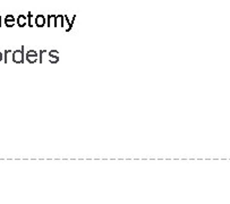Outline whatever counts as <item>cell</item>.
<instances>
[{
  "label": "cell",
  "instance_id": "cell-1",
  "mask_svg": "<svg viewBox=\"0 0 230 204\" xmlns=\"http://www.w3.org/2000/svg\"><path fill=\"white\" fill-rule=\"evenodd\" d=\"M24 47H22V49L15 50L14 52H11V59L15 64H23L24 63Z\"/></svg>",
  "mask_w": 230,
  "mask_h": 204
},
{
  "label": "cell",
  "instance_id": "cell-2",
  "mask_svg": "<svg viewBox=\"0 0 230 204\" xmlns=\"http://www.w3.org/2000/svg\"><path fill=\"white\" fill-rule=\"evenodd\" d=\"M38 57H39V55H38V52H36L35 50H30L29 52L26 53V61H29L30 64H34L38 61Z\"/></svg>",
  "mask_w": 230,
  "mask_h": 204
},
{
  "label": "cell",
  "instance_id": "cell-3",
  "mask_svg": "<svg viewBox=\"0 0 230 204\" xmlns=\"http://www.w3.org/2000/svg\"><path fill=\"white\" fill-rule=\"evenodd\" d=\"M48 58H49L50 63L51 64H57L58 61H59V55H58V51H57V50H51V51H49Z\"/></svg>",
  "mask_w": 230,
  "mask_h": 204
},
{
  "label": "cell",
  "instance_id": "cell-4",
  "mask_svg": "<svg viewBox=\"0 0 230 204\" xmlns=\"http://www.w3.org/2000/svg\"><path fill=\"white\" fill-rule=\"evenodd\" d=\"M46 20L43 15H38V16L35 17V26L43 27L46 25Z\"/></svg>",
  "mask_w": 230,
  "mask_h": 204
},
{
  "label": "cell",
  "instance_id": "cell-5",
  "mask_svg": "<svg viewBox=\"0 0 230 204\" xmlns=\"http://www.w3.org/2000/svg\"><path fill=\"white\" fill-rule=\"evenodd\" d=\"M46 24H48V26L49 27H57L58 26L56 15H49V16H48V20H46Z\"/></svg>",
  "mask_w": 230,
  "mask_h": 204
},
{
  "label": "cell",
  "instance_id": "cell-6",
  "mask_svg": "<svg viewBox=\"0 0 230 204\" xmlns=\"http://www.w3.org/2000/svg\"><path fill=\"white\" fill-rule=\"evenodd\" d=\"M3 22H5V25L7 27H13L15 25V17L13 15H7L5 17V20H3Z\"/></svg>",
  "mask_w": 230,
  "mask_h": 204
},
{
  "label": "cell",
  "instance_id": "cell-7",
  "mask_svg": "<svg viewBox=\"0 0 230 204\" xmlns=\"http://www.w3.org/2000/svg\"><path fill=\"white\" fill-rule=\"evenodd\" d=\"M16 23L20 27H24L25 25H27V17L23 16V15H20V16L17 17Z\"/></svg>",
  "mask_w": 230,
  "mask_h": 204
},
{
  "label": "cell",
  "instance_id": "cell-8",
  "mask_svg": "<svg viewBox=\"0 0 230 204\" xmlns=\"http://www.w3.org/2000/svg\"><path fill=\"white\" fill-rule=\"evenodd\" d=\"M75 20H76V16H74V17H73L72 20H69L68 17H67V16H65V20H66V23H67V25H68V27L66 29V32H70V31H72L73 25H74V22H75Z\"/></svg>",
  "mask_w": 230,
  "mask_h": 204
},
{
  "label": "cell",
  "instance_id": "cell-9",
  "mask_svg": "<svg viewBox=\"0 0 230 204\" xmlns=\"http://www.w3.org/2000/svg\"><path fill=\"white\" fill-rule=\"evenodd\" d=\"M64 20H65V16H64V15H58V16H57V24H58V26H60V27L65 26Z\"/></svg>",
  "mask_w": 230,
  "mask_h": 204
},
{
  "label": "cell",
  "instance_id": "cell-10",
  "mask_svg": "<svg viewBox=\"0 0 230 204\" xmlns=\"http://www.w3.org/2000/svg\"><path fill=\"white\" fill-rule=\"evenodd\" d=\"M33 20L35 22V20L33 18V15H32V14L29 13V14H27V25H29L30 27H33L34 25H35V24H33Z\"/></svg>",
  "mask_w": 230,
  "mask_h": 204
},
{
  "label": "cell",
  "instance_id": "cell-11",
  "mask_svg": "<svg viewBox=\"0 0 230 204\" xmlns=\"http://www.w3.org/2000/svg\"><path fill=\"white\" fill-rule=\"evenodd\" d=\"M10 52H11L10 50H6V51L3 52V60H5V63H8V56H9Z\"/></svg>",
  "mask_w": 230,
  "mask_h": 204
},
{
  "label": "cell",
  "instance_id": "cell-12",
  "mask_svg": "<svg viewBox=\"0 0 230 204\" xmlns=\"http://www.w3.org/2000/svg\"><path fill=\"white\" fill-rule=\"evenodd\" d=\"M46 52V50H42V51H40V63H43V55H44Z\"/></svg>",
  "mask_w": 230,
  "mask_h": 204
},
{
  "label": "cell",
  "instance_id": "cell-13",
  "mask_svg": "<svg viewBox=\"0 0 230 204\" xmlns=\"http://www.w3.org/2000/svg\"><path fill=\"white\" fill-rule=\"evenodd\" d=\"M1 60H2V53L0 52V61H1Z\"/></svg>",
  "mask_w": 230,
  "mask_h": 204
},
{
  "label": "cell",
  "instance_id": "cell-14",
  "mask_svg": "<svg viewBox=\"0 0 230 204\" xmlns=\"http://www.w3.org/2000/svg\"><path fill=\"white\" fill-rule=\"evenodd\" d=\"M1 20H1V16H0V26H1Z\"/></svg>",
  "mask_w": 230,
  "mask_h": 204
}]
</instances>
